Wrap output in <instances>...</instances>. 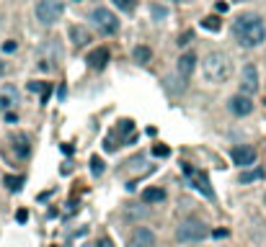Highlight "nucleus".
Listing matches in <instances>:
<instances>
[{"mask_svg": "<svg viewBox=\"0 0 266 247\" xmlns=\"http://www.w3.org/2000/svg\"><path fill=\"white\" fill-rule=\"evenodd\" d=\"M233 36L241 47L256 49L266 41V23L258 13H243L233 21Z\"/></svg>", "mask_w": 266, "mask_h": 247, "instance_id": "nucleus-1", "label": "nucleus"}, {"mask_svg": "<svg viewBox=\"0 0 266 247\" xmlns=\"http://www.w3.org/2000/svg\"><path fill=\"white\" fill-rule=\"evenodd\" d=\"M202 75H204L209 82H225L227 77L233 75V65H230V59H227V54L212 52V54H207L204 62H202Z\"/></svg>", "mask_w": 266, "mask_h": 247, "instance_id": "nucleus-2", "label": "nucleus"}, {"mask_svg": "<svg viewBox=\"0 0 266 247\" xmlns=\"http://www.w3.org/2000/svg\"><path fill=\"white\" fill-rule=\"evenodd\" d=\"M91 23H93V28H96L98 34H103V36H111V34L119 31V18L114 16L109 8H101V6L91 11Z\"/></svg>", "mask_w": 266, "mask_h": 247, "instance_id": "nucleus-3", "label": "nucleus"}, {"mask_svg": "<svg viewBox=\"0 0 266 247\" xmlns=\"http://www.w3.org/2000/svg\"><path fill=\"white\" fill-rule=\"evenodd\" d=\"M65 13V6L60 3V0H39L36 3V21L44 23V26H52L62 18Z\"/></svg>", "mask_w": 266, "mask_h": 247, "instance_id": "nucleus-4", "label": "nucleus"}, {"mask_svg": "<svg viewBox=\"0 0 266 247\" xmlns=\"http://www.w3.org/2000/svg\"><path fill=\"white\" fill-rule=\"evenodd\" d=\"M204 237H207V227L202 222H197V219H186L176 229V239L178 242H199Z\"/></svg>", "mask_w": 266, "mask_h": 247, "instance_id": "nucleus-5", "label": "nucleus"}, {"mask_svg": "<svg viewBox=\"0 0 266 247\" xmlns=\"http://www.w3.org/2000/svg\"><path fill=\"white\" fill-rule=\"evenodd\" d=\"M183 173H186V178L194 183V188L199 191V193H204L207 198H215V191L209 188V178H207V173H202V170H194L192 165H183Z\"/></svg>", "mask_w": 266, "mask_h": 247, "instance_id": "nucleus-6", "label": "nucleus"}, {"mask_svg": "<svg viewBox=\"0 0 266 247\" xmlns=\"http://www.w3.org/2000/svg\"><path fill=\"white\" fill-rule=\"evenodd\" d=\"M256 90H258V70H256V65H246L243 75H241V93L251 98Z\"/></svg>", "mask_w": 266, "mask_h": 247, "instance_id": "nucleus-7", "label": "nucleus"}, {"mask_svg": "<svg viewBox=\"0 0 266 247\" xmlns=\"http://www.w3.org/2000/svg\"><path fill=\"white\" fill-rule=\"evenodd\" d=\"M127 247H155V234H153V229H147V227H137V229L129 234Z\"/></svg>", "mask_w": 266, "mask_h": 247, "instance_id": "nucleus-8", "label": "nucleus"}, {"mask_svg": "<svg viewBox=\"0 0 266 247\" xmlns=\"http://www.w3.org/2000/svg\"><path fill=\"white\" fill-rule=\"evenodd\" d=\"M227 108H230L235 116H248V113L253 111V101H251L248 96L238 93V96H233L230 101H227Z\"/></svg>", "mask_w": 266, "mask_h": 247, "instance_id": "nucleus-9", "label": "nucleus"}, {"mask_svg": "<svg viewBox=\"0 0 266 247\" xmlns=\"http://www.w3.org/2000/svg\"><path fill=\"white\" fill-rule=\"evenodd\" d=\"M230 155H233V162L241 165V168H251L256 162V149L253 147H235Z\"/></svg>", "mask_w": 266, "mask_h": 247, "instance_id": "nucleus-10", "label": "nucleus"}, {"mask_svg": "<svg viewBox=\"0 0 266 247\" xmlns=\"http://www.w3.org/2000/svg\"><path fill=\"white\" fill-rule=\"evenodd\" d=\"M16 103H18V90L13 88V85H6L3 90H0V111H11V108H16Z\"/></svg>", "mask_w": 266, "mask_h": 247, "instance_id": "nucleus-11", "label": "nucleus"}, {"mask_svg": "<svg viewBox=\"0 0 266 247\" xmlns=\"http://www.w3.org/2000/svg\"><path fill=\"white\" fill-rule=\"evenodd\" d=\"M88 67L91 70H103L106 65H109V49L106 47H98V49H93L91 54H88Z\"/></svg>", "mask_w": 266, "mask_h": 247, "instance_id": "nucleus-12", "label": "nucleus"}, {"mask_svg": "<svg viewBox=\"0 0 266 247\" xmlns=\"http://www.w3.org/2000/svg\"><path fill=\"white\" fill-rule=\"evenodd\" d=\"M11 147H13L16 157H21V160H26L31 155V144H29V137L26 134H13L11 137Z\"/></svg>", "mask_w": 266, "mask_h": 247, "instance_id": "nucleus-13", "label": "nucleus"}, {"mask_svg": "<svg viewBox=\"0 0 266 247\" xmlns=\"http://www.w3.org/2000/svg\"><path fill=\"white\" fill-rule=\"evenodd\" d=\"M70 39H72L75 47H86L91 41V31L86 26H70Z\"/></svg>", "mask_w": 266, "mask_h": 247, "instance_id": "nucleus-14", "label": "nucleus"}, {"mask_svg": "<svg viewBox=\"0 0 266 247\" xmlns=\"http://www.w3.org/2000/svg\"><path fill=\"white\" fill-rule=\"evenodd\" d=\"M194 70H197V57H194V54H183V57L178 59V75H181V77H189Z\"/></svg>", "mask_w": 266, "mask_h": 247, "instance_id": "nucleus-15", "label": "nucleus"}, {"mask_svg": "<svg viewBox=\"0 0 266 247\" xmlns=\"http://www.w3.org/2000/svg\"><path fill=\"white\" fill-rule=\"evenodd\" d=\"M166 198V191L163 188H145L142 191V201L145 203H158V201H163Z\"/></svg>", "mask_w": 266, "mask_h": 247, "instance_id": "nucleus-16", "label": "nucleus"}, {"mask_svg": "<svg viewBox=\"0 0 266 247\" xmlns=\"http://www.w3.org/2000/svg\"><path fill=\"white\" fill-rule=\"evenodd\" d=\"M266 175L263 168H251V170H243L241 173V183H253V180H261Z\"/></svg>", "mask_w": 266, "mask_h": 247, "instance_id": "nucleus-17", "label": "nucleus"}, {"mask_svg": "<svg viewBox=\"0 0 266 247\" xmlns=\"http://www.w3.org/2000/svg\"><path fill=\"white\" fill-rule=\"evenodd\" d=\"M114 6H117L122 13H132L135 8H137V0H111Z\"/></svg>", "mask_w": 266, "mask_h": 247, "instance_id": "nucleus-18", "label": "nucleus"}, {"mask_svg": "<svg viewBox=\"0 0 266 247\" xmlns=\"http://www.w3.org/2000/svg\"><path fill=\"white\" fill-rule=\"evenodd\" d=\"M29 90H39V93H42V103H47V98H49V93H52V85H42V82H31V85H29Z\"/></svg>", "mask_w": 266, "mask_h": 247, "instance_id": "nucleus-19", "label": "nucleus"}, {"mask_svg": "<svg viewBox=\"0 0 266 247\" xmlns=\"http://www.w3.org/2000/svg\"><path fill=\"white\" fill-rule=\"evenodd\" d=\"M3 183H6V188H8V191H21V186H23V178L6 175V178H3Z\"/></svg>", "mask_w": 266, "mask_h": 247, "instance_id": "nucleus-20", "label": "nucleus"}, {"mask_svg": "<svg viewBox=\"0 0 266 247\" xmlns=\"http://www.w3.org/2000/svg\"><path fill=\"white\" fill-rule=\"evenodd\" d=\"M220 18L217 16H207L204 21H202V28H207V31H220Z\"/></svg>", "mask_w": 266, "mask_h": 247, "instance_id": "nucleus-21", "label": "nucleus"}, {"mask_svg": "<svg viewBox=\"0 0 266 247\" xmlns=\"http://www.w3.org/2000/svg\"><path fill=\"white\" fill-rule=\"evenodd\" d=\"M103 170H106L103 160H101V157H93V160H91V173H93V175H103Z\"/></svg>", "mask_w": 266, "mask_h": 247, "instance_id": "nucleus-22", "label": "nucleus"}, {"mask_svg": "<svg viewBox=\"0 0 266 247\" xmlns=\"http://www.w3.org/2000/svg\"><path fill=\"white\" fill-rule=\"evenodd\" d=\"M150 57H153V52H150L147 47H137V49H135V59H137V62H147Z\"/></svg>", "mask_w": 266, "mask_h": 247, "instance_id": "nucleus-23", "label": "nucleus"}, {"mask_svg": "<svg viewBox=\"0 0 266 247\" xmlns=\"http://www.w3.org/2000/svg\"><path fill=\"white\" fill-rule=\"evenodd\" d=\"M153 155H155V157H168L171 149H168L166 144H155V147H153Z\"/></svg>", "mask_w": 266, "mask_h": 247, "instance_id": "nucleus-24", "label": "nucleus"}, {"mask_svg": "<svg viewBox=\"0 0 266 247\" xmlns=\"http://www.w3.org/2000/svg\"><path fill=\"white\" fill-rule=\"evenodd\" d=\"M150 11H153V18H155V21H161V18H166V16H168V11H166V8H161V6H153Z\"/></svg>", "mask_w": 266, "mask_h": 247, "instance_id": "nucleus-25", "label": "nucleus"}, {"mask_svg": "<svg viewBox=\"0 0 266 247\" xmlns=\"http://www.w3.org/2000/svg\"><path fill=\"white\" fill-rule=\"evenodd\" d=\"M192 39H194V34H192V31H186L183 36H178V47H186V44H192Z\"/></svg>", "mask_w": 266, "mask_h": 247, "instance_id": "nucleus-26", "label": "nucleus"}, {"mask_svg": "<svg viewBox=\"0 0 266 247\" xmlns=\"http://www.w3.org/2000/svg\"><path fill=\"white\" fill-rule=\"evenodd\" d=\"M96 247H114V242H111L109 237H101V239L96 242Z\"/></svg>", "mask_w": 266, "mask_h": 247, "instance_id": "nucleus-27", "label": "nucleus"}, {"mask_svg": "<svg viewBox=\"0 0 266 247\" xmlns=\"http://www.w3.org/2000/svg\"><path fill=\"white\" fill-rule=\"evenodd\" d=\"M3 52H16V41H6V44H3Z\"/></svg>", "mask_w": 266, "mask_h": 247, "instance_id": "nucleus-28", "label": "nucleus"}, {"mask_svg": "<svg viewBox=\"0 0 266 247\" xmlns=\"http://www.w3.org/2000/svg\"><path fill=\"white\" fill-rule=\"evenodd\" d=\"M212 237L222 239V237H227V229H215V232H212Z\"/></svg>", "mask_w": 266, "mask_h": 247, "instance_id": "nucleus-29", "label": "nucleus"}, {"mask_svg": "<svg viewBox=\"0 0 266 247\" xmlns=\"http://www.w3.org/2000/svg\"><path fill=\"white\" fill-rule=\"evenodd\" d=\"M6 121H11V123H16V121H18V116H16L13 111H8V113H6Z\"/></svg>", "mask_w": 266, "mask_h": 247, "instance_id": "nucleus-30", "label": "nucleus"}, {"mask_svg": "<svg viewBox=\"0 0 266 247\" xmlns=\"http://www.w3.org/2000/svg\"><path fill=\"white\" fill-rule=\"evenodd\" d=\"M16 219H18V222H26V219H29V214H26V211H23V209H21V211H18V214H16Z\"/></svg>", "mask_w": 266, "mask_h": 247, "instance_id": "nucleus-31", "label": "nucleus"}, {"mask_svg": "<svg viewBox=\"0 0 266 247\" xmlns=\"http://www.w3.org/2000/svg\"><path fill=\"white\" fill-rule=\"evenodd\" d=\"M217 11H220V13H225V11H227V3H222V0H220V3H217Z\"/></svg>", "mask_w": 266, "mask_h": 247, "instance_id": "nucleus-32", "label": "nucleus"}, {"mask_svg": "<svg viewBox=\"0 0 266 247\" xmlns=\"http://www.w3.org/2000/svg\"><path fill=\"white\" fill-rule=\"evenodd\" d=\"M3 72H6V62L0 59V77H3Z\"/></svg>", "mask_w": 266, "mask_h": 247, "instance_id": "nucleus-33", "label": "nucleus"}, {"mask_svg": "<svg viewBox=\"0 0 266 247\" xmlns=\"http://www.w3.org/2000/svg\"><path fill=\"white\" fill-rule=\"evenodd\" d=\"M176 3H181V0H176Z\"/></svg>", "mask_w": 266, "mask_h": 247, "instance_id": "nucleus-34", "label": "nucleus"}]
</instances>
